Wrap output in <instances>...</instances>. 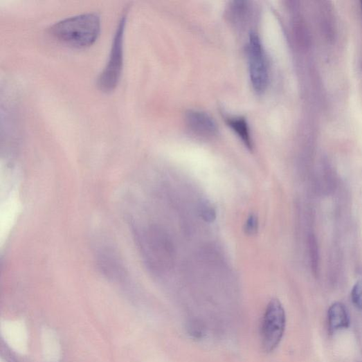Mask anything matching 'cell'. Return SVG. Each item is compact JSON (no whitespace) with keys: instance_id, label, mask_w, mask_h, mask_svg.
<instances>
[{"instance_id":"277c9868","label":"cell","mask_w":362,"mask_h":362,"mask_svg":"<svg viewBox=\"0 0 362 362\" xmlns=\"http://www.w3.org/2000/svg\"><path fill=\"white\" fill-rule=\"evenodd\" d=\"M249 72L251 84L257 93L264 91L269 84L268 61L259 37L252 33L248 44Z\"/></svg>"},{"instance_id":"9c48e42d","label":"cell","mask_w":362,"mask_h":362,"mask_svg":"<svg viewBox=\"0 0 362 362\" xmlns=\"http://www.w3.org/2000/svg\"><path fill=\"white\" fill-rule=\"evenodd\" d=\"M353 304L358 309H362V281H358L353 287L351 292Z\"/></svg>"},{"instance_id":"30bf717a","label":"cell","mask_w":362,"mask_h":362,"mask_svg":"<svg viewBox=\"0 0 362 362\" xmlns=\"http://www.w3.org/2000/svg\"><path fill=\"white\" fill-rule=\"evenodd\" d=\"M258 219L254 215H251L247 219L245 226V233L249 236L255 235L258 231Z\"/></svg>"},{"instance_id":"ba28073f","label":"cell","mask_w":362,"mask_h":362,"mask_svg":"<svg viewBox=\"0 0 362 362\" xmlns=\"http://www.w3.org/2000/svg\"><path fill=\"white\" fill-rule=\"evenodd\" d=\"M201 216L206 222H213L217 217L215 208L209 203L205 202L201 204L200 208Z\"/></svg>"},{"instance_id":"8992f818","label":"cell","mask_w":362,"mask_h":362,"mask_svg":"<svg viewBox=\"0 0 362 362\" xmlns=\"http://www.w3.org/2000/svg\"><path fill=\"white\" fill-rule=\"evenodd\" d=\"M327 322L331 331L337 332L350 326V320L345 306L341 302H336L329 308Z\"/></svg>"},{"instance_id":"52a82bcc","label":"cell","mask_w":362,"mask_h":362,"mask_svg":"<svg viewBox=\"0 0 362 362\" xmlns=\"http://www.w3.org/2000/svg\"><path fill=\"white\" fill-rule=\"evenodd\" d=\"M227 124L236 132L238 136L242 140L248 148H252L251 139L250 136L249 127L245 118H228Z\"/></svg>"},{"instance_id":"6da1fadb","label":"cell","mask_w":362,"mask_h":362,"mask_svg":"<svg viewBox=\"0 0 362 362\" xmlns=\"http://www.w3.org/2000/svg\"><path fill=\"white\" fill-rule=\"evenodd\" d=\"M101 19L89 13L62 20L51 28V35L58 42L77 48L92 46L100 35Z\"/></svg>"},{"instance_id":"5b68a950","label":"cell","mask_w":362,"mask_h":362,"mask_svg":"<svg viewBox=\"0 0 362 362\" xmlns=\"http://www.w3.org/2000/svg\"><path fill=\"white\" fill-rule=\"evenodd\" d=\"M186 124L193 134L212 137L217 134V127L214 120L206 113L199 111H189L185 115Z\"/></svg>"},{"instance_id":"7a4b0ae2","label":"cell","mask_w":362,"mask_h":362,"mask_svg":"<svg viewBox=\"0 0 362 362\" xmlns=\"http://www.w3.org/2000/svg\"><path fill=\"white\" fill-rule=\"evenodd\" d=\"M126 21L127 15H123L118 22L115 33L109 60L97 80L98 87L107 93L116 89L123 72Z\"/></svg>"},{"instance_id":"3957f363","label":"cell","mask_w":362,"mask_h":362,"mask_svg":"<svg viewBox=\"0 0 362 362\" xmlns=\"http://www.w3.org/2000/svg\"><path fill=\"white\" fill-rule=\"evenodd\" d=\"M286 326V315L281 302L276 299L270 302L260 327L261 343L267 352L274 351L280 343Z\"/></svg>"},{"instance_id":"8fae6325","label":"cell","mask_w":362,"mask_h":362,"mask_svg":"<svg viewBox=\"0 0 362 362\" xmlns=\"http://www.w3.org/2000/svg\"><path fill=\"white\" fill-rule=\"evenodd\" d=\"M361 12H362V2H361Z\"/></svg>"}]
</instances>
